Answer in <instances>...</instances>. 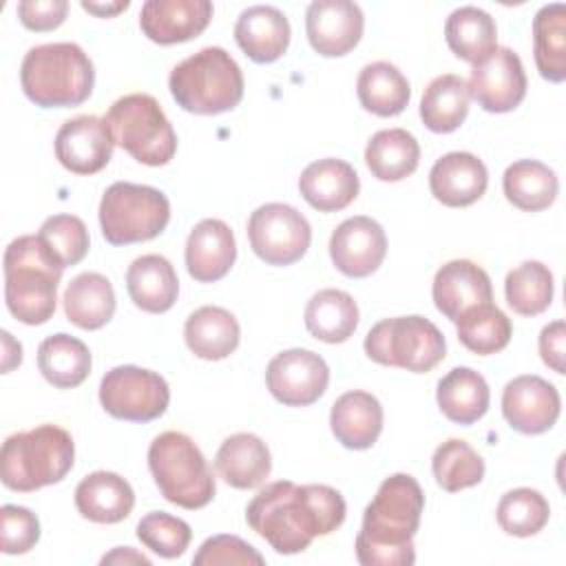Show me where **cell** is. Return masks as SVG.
<instances>
[{
	"instance_id": "34",
	"label": "cell",
	"mask_w": 566,
	"mask_h": 566,
	"mask_svg": "<svg viewBox=\"0 0 566 566\" xmlns=\"http://www.w3.org/2000/svg\"><path fill=\"white\" fill-rule=\"evenodd\" d=\"M305 327L323 343H345L358 327V305L343 290H318L305 305Z\"/></svg>"
},
{
	"instance_id": "19",
	"label": "cell",
	"mask_w": 566,
	"mask_h": 566,
	"mask_svg": "<svg viewBox=\"0 0 566 566\" xmlns=\"http://www.w3.org/2000/svg\"><path fill=\"white\" fill-rule=\"evenodd\" d=\"M210 18V0H146L139 11V27L150 42L179 44L201 35Z\"/></svg>"
},
{
	"instance_id": "37",
	"label": "cell",
	"mask_w": 566,
	"mask_h": 566,
	"mask_svg": "<svg viewBox=\"0 0 566 566\" xmlns=\"http://www.w3.org/2000/svg\"><path fill=\"white\" fill-rule=\"evenodd\" d=\"M502 188L506 201L515 208L524 212H539L555 201L559 181L555 170L546 164L537 159H520L504 170Z\"/></svg>"
},
{
	"instance_id": "29",
	"label": "cell",
	"mask_w": 566,
	"mask_h": 566,
	"mask_svg": "<svg viewBox=\"0 0 566 566\" xmlns=\"http://www.w3.org/2000/svg\"><path fill=\"white\" fill-rule=\"evenodd\" d=\"M184 338L197 358L223 360L239 347L241 329L226 307L203 305L186 318Z\"/></svg>"
},
{
	"instance_id": "30",
	"label": "cell",
	"mask_w": 566,
	"mask_h": 566,
	"mask_svg": "<svg viewBox=\"0 0 566 566\" xmlns=\"http://www.w3.org/2000/svg\"><path fill=\"white\" fill-rule=\"evenodd\" d=\"M440 411L455 424L478 422L491 402V391L484 376L471 367H453L440 378L436 389Z\"/></svg>"
},
{
	"instance_id": "45",
	"label": "cell",
	"mask_w": 566,
	"mask_h": 566,
	"mask_svg": "<svg viewBox=\"0 0 566 566\" xmlns=\"http://www.w3.org/2000/svg\"><path fill=\"white\" fill-rule=\"evenodd\" d=\"M137 539L164 559H175L186 553L192 539L188 522L164 511H153L144 515L137 524Z\"/></svg>"
},
{
	"instance_id": "26",
	"label": "cell",
	"mask_w": 566,
	"mask_h": 566,
	"mask_svg": "<svg viewBox=\"0 0 566 566\" xmlns=\"http://www.w3.org/2000/svg\"><path fill=\"white\" fill-rule=\"evenodd\" d=\"M135 506L133 486L113 471H93L75 486V509L97 524H117Z\"/></svg>"
},
{
	"instance_id": "44",
	"label": "cell",
	"mask_w": 566,
	"mask_h": 566,
	"mask_svg": "<svg viewBox=\"0 0 566 566\" xmlns=\"http://www.w3.org/2000/svg\"><path fill=\"white\" fill-rule=\"evenodd\" d=\"M38 237L62 268L77 265L91 243L84 221L75 214H53L44 219Z\"/></svg>"
},
{
	"instance_id": "25",
	"label": "cell",
	"mask_w": 566,
	"mask_h": 566,
	"mask_svg": "<svg viewBox=\"0 0 566 566\" xmlns=\"http://www.w3.org/2000/svg\"><path fill=\"white\" fill-rule=\"evenodd\" d=\"M329 427L345 449H369L382 431V407L369 391H345L332 405Z\"/></svg>"
},
{
	"instance_id": "6",
	"label": "cell",
	"mask_w": 566,
	"mask_h": 566,
	"mask_svg": "<svg viewBox=\"0 0 566 566\" xmlns=\"http://www.w3.org/2000/svg\"><path fill=\"white\" fill-rule=\"evenodd\" d=\"M168 88L177 106L195 115H219L239 106L243 73L221 46H203L172 66Z\"/></svg>"
},
{
	"instance_id": "36",
	"label": "cell",
	"mask_w": 566,
	"mask_h": 566,
	"mask_svg": "<svg viewBox=\"0 0 566 566\" xmlns=\"http://www.w3.org/2000/svg\"><path fill=\"white\" fill-rule=\"evenodd\" d=\"M420 161L418 139L405 128H385L371 135L365 148V164L380 181L409 177Z\"/></svg>"
},
{
	"instance_id": "16",
	"label": "cell",
	"mask_w": 566,
	"mask_h": 566,
	"mask_svg": "<svg viewBox=\"0 0 566 566\" xmlns=\"http://www.w3.org/2000/svg\"><path fill=\"white\" fill-rule=\"evenodd\" d=\"M385 230L376 219L365 214L345 219L329 237L332 263L349 279H365L374 274L385 261Z\"/></svg>"
},
{
	"instance_id": "8",
	"label": "cell",
	"mask_w": 566,
	"mask_h": 566,
	"mask_svg": "<svg viewBox=\"0 0 566 566\" xmlns=\"http://www.w3.org/2000/svg\"><path fill=\"white\" fill-rule=\"evenodd\" d=\"M104 122L113 142L144 166H166L177 153L172 124L148 93H128L115 99Z\"/></svg>"
},
{
	"instance_id": "15",
	"label": "cell",
	"mask_w": 566,
	"mask_h": 566,
	"mask_svg": "<svg viewBox=\"0 0 566 566\" xmlns=\"http://www.w3.org/2000/svg\"><path fill=\"white\" fill-rule=\"evenodd\" d=\"M562 411V398L553 382L535 374L515 376L504 385L502 413L506 422L524 433L537 436L548 431Z\"/></svg>"
},
{
	"instance_id": "49",
	"label": "cell",
	"mask_w": 566,
	"mask_h": 566,
	"mask_svg": "<svg viewBox=\"0 0 566 566\" xmlns=\"http://www.w3.org/2000/svg\"><path fill=\"white\" fill-rule=\"evenodd\" d=\"M539 356L544 360V365H548L555 374H564L566 371V325L562 318L548 323L542 332H539Z\"/></svg>"
},
{
	"instance_id": "39",
	"label": "cell",
	"mask_w": 566,
	"mask_h": 566,
	"mask_svg": "<svg viewBox=\"0 0 566 566\" xmlns=\"http://www.w3.org/2000/svg\"><path fill=\"white\" fill-rule=\"evenodd\" d=\"M533 53L537 71L548 82L566 80V7L544 4L533 18Z\"/></svg>"
},
{
	"instance_id": "51",
	"label": "cell",
	"mask_w": 566,
	"mask_h": 566,
	"mask_svg": "<svg viewBox=\"0 0 566 566\" xmlns=\"http://www.w3.org/2000/svg\"><path fill=\"white\" fill-rule=\"evenodd\" d=\"M82 9L88 11V13H95L99 18H111V15H117L119 11L128 9V0H122V2H82Z\"/></svg>"
},
{
	"instance_id": "28",
	"label": "cell",
	"mask_w": 566,
	"mask_h": 566,
	"mask_svg": "<svg viewBox=\"0 0 566 566\" xmlns=\"http://www.w3.org/2000/svg\"><path fill=\"white\" fill-rule=\"evenodd\" d=\"M126 290L139 310L148 314H164L177 301L179 279L166 256L142 254L126 270Z\"/></svg>"
},
{
	"instance_id": "2",
	"label": "cell",
	"mask_w": 566,
	"mask_h": 566,
	"mask_svg": "<svg viewBox=\"0 0 566 566\" xmlns=\"http://www.w3.org/2000/svg\"><path fill=\"white\" fill-rule=\"evenodd\" d=\"M424 493L409 473L385 478L365 506L356 535V559L363 566H411L416 562L413 535L420 526Z\"/></svg>"
},
{
	"instance_id": "46",
	"label": "cell",
	"mask_w": 566,
	"mask_h": 566,
	"mask_svg": "<svg viewBox=\"0 0 566 566\" xmlns=\"http://www.w3.org/2000/svg\"><path fill=\"white\" fill-rule=\"evenodd\" d=\"M40 539V522L27 506L4 504L0 509V551L4 555H24Z\"/></svg>"
},
{
	"instance_id": "21",
	"label": "cell",
	"mask_w": 566,
	"mask_h": 566,
	"mask_svg": "<svg viewBox=\"0 0 566 566\" xmlns=\"http://www.w3.org/2000/svg\"><path fill=\"white\" fill-rule=\"evenodd\" d=\"M433 303L449 321H458L469 307L493 301L489 274L469 259L444 263L433 276Z\"/></svg>"
},
{
	"instance_id": "3",
	"label": "cell",
	"mask_w": 566,
	"mask_h": 566,
	"mask_svg": "<svg viewBox=\"0 0 566 566\" xmlns=\"http://www.w3.org/2000/svg\"><path fill=\"white\" fill-rule=\"evenodd\" d=\"M4 303L24 325H44L57 305L62 265L46 250L38 234L13 239L2 256Z\"/></svg>"
},
{
	"instance_id": "11",
	"label": "cell",
	"mask_w": 566,
	"mask_h": 566,
	"mask_svg": "<svg viewBox=\"0 0 566 566\" xmlns=\"http://www.w3.org/2000/svg\"><path fill=\"white\" fill-rule=\"evenodd\" d=\"M99 402L104 411L117 420L150 422L168 409L170 389L157 371L137 365H119L104 374Z\"/></svg>"
},
{
	"instance_id": "9",
	"label": "cell",
	"mask_w": 566,
	"mask_h": 566,
	"mask_svg": "<svg viewBox=\"0 0 566 566\" xmlns=\"http://www.w3.org/2000/svg\"><path fill=\"white\" fill-rule=\"evenodd\" d=\"M99 228L111 245H130L159 237L170 219L168 197L144 184L115 181L99 201Z\"/></svg>"
},
{
	"instance_id": "23",
	"label": "cell",
	"mask_w": 566,
	"mask_h": 566,
	"mask_svg": "<svg viewBox=\"0 0 566 566\" xmlns=\"http://www.w3.org/2000/svg\"><path fill=\"white\" fill-rule=\"evenodd\" d=\"M360 190V179L352 164L325 157L305 166L298 177L301 197L318 212H338L347 208Z\"/></svg>"
},
{
	"instance_id": "12",
	"label": "cell",
	"mask_w": 566,
	"mask_h": 566,
	"mask_svg": "<svg viewBox=\"0 0 566 566\" xmlns=\"http://www.w3.org/2000/svg\"><path fill=\"white\" fill-rule=\"evenodd\" d=\"M248 239L254 254L268 265H292L312 243L310 221L287 203H263L248 219Z\"/></svg>"
},
{
	"instance_id": "47",
	"label": "cell",
	"mask_w": 566,
	"mask_h": 566,
	"mask_svg": "<svg viewBox=\"0 0 566 566\" xmlns=\"http://www.w3.org/2000/svg\"><path fill=\"white\" fill-rule=\"evenodd\" d=\"M195 566H219V564H241V566H263V555L237 535H212L208 537L192 557Z\"/></svg>"
},
{
	"instance_id": "22",
	"label": "cell",
	"mask_w": 566,
	"mask_h": 566,
	"mask_svg": "<svg viewBox=\"0 0 566 566\" xmlns=\"http://www.w3.org/2000/svg\"><path fill=\"white\" fill-rule=\"evenodd\" d=\"M186 268L199 283L223 279L237 259V241L230 226L221 219L199 221L186 241Z\"/></svg>"
},
{
	"instance_id": "40",
	"label": "cell",
	"mask_w": 566,
	"mask_h": 566,
	"mask_svg": "<svg viewBox=\"0 0 566 566\" xmlns=\"http://www.w3.org/2000/svg\"><path fill=\"white\" fill-rule=\"evenodd\" d=\"M458 340L478 356L502 352L513 334L511 318L491 301L469 307L455 321Z\"/></svg>"
},
{
	"instance_id": "31",
	"label": "cell",
	"mask_w": 566,
	"mask_h": 566,
	"mask_svg": "<svg viewBox=\"0 0 566 566\" xmlns=\"http://www.w3.org/2000/svg\"><path fill=\"white\" fill-rule=\"evenodd\" d=\"M64 314L80 329H99L115 314V290L99 272L77 274L64 290Z\"/></svg>"
},
{
	"instance_id": "5",
	"label": "cell",
	"mask_w": 566,
	"mask_h": 566,
	"mask_svg": "<svg viewBox=\"0 0 566 566\" xmlns=\"http://www.w3.org/2000/svg\"><path fill=\"white\" fill-rule=\"evenodd\" d=\"M75 442L57 424H40L11 433L0 451L2 484L18 493H31L57 484L73 469Z\"/></svg>"
},
{
	"instance_id": "27",
	"label": "cell",
	"mask_w": 566,
	"mask_h": 566,
	"mask_svg": "<svg viewBox=\"0 0 566 566\" xmlns=\"http://www.w3.org/2000/svg\"><path fill=\"white\" fill-rule=\"evenodd\" d=\"M219 478L234 489H254L263 484L272 471L268 444L248 431L228 436L214 458Z\"/></svg>"
},
{
	"instance_id": "42",
	"label": "cell",
	"mask_w": 566,
	"mask_h": 566,
	"mask_svg": "<svg viewBox=\"0 0 566 566\" xmlns=\"http://www.w3.org/2000/svg\"><path fill=\"white\" fill-rule=\"evenodd\" d=\"M431 471L440 489L458 493L482 482L484 460L469 442L460 438H449L433 451Z\"/></svg>"
},
{
	"instance_id": "17",
	"label": "cell",
	"mask_w": 566,
	"mask_h": 566,
	"mask_svg": "<svg viewBox=\"0 0 566 566\" xmlns=\"http://www.w3.org/2000/svg\"><path fill=\"white\" fill-rule=\"evenodd\" d=\"M365 15L352 0H314L305 11V33L323 57L347 55L363 38Z\"/></svg>"
},
{
	"instance_id": "32",
	"label": "cell",
	"mask_w": 566,
	"mask_h": 566,
	"mask_svg": "<svg viewBox=\"0 0 566 566\" xmlns=\"http://www.w3.org/2000/svg\"><path fill=\"white\" fill-rule=\"evenodd\" d=\"M356 95L365 111L378 117H394L407 108L411 88L398 66L378 60L360 69L356 80Z\"/></svg>"
},
{
	"instance_id": "48",
	"label": "cell",
	"mask_w": 566,
	"mask_h": 566,
	"mask_svg": "<svg viewBox=\"0 0 566 566\" xmlns=\"http://www.w3.org/2000/svg\"><path fill=\"white\" fill-rule=\"evenodd\" d=\"M69 11L66 0H22L15 7L20 22L31 31L57 29Z\"/></svg>"
},
{
	"instance_id": "43",
	"label": "cell",
	"mask_w": 566,
	"mask_h": 566,
	"mask_svg": "<svg viewBox=\"0 0 566 566\" xmlns=\"http://www.w3.org/2000/svg\"><path fill=\"white\" fill-rule=\"evenodd\" d=\"M495 517L500 528L506 535L531 537L546 526L551 517V506H548V500L537 489L520 486V489L506 491L500 497Z\"/></svg>"
},
{
	"instance_id": "24",
	"label": "cell",
	"mask_w": 566,
	"mask_h": 566,
	"mask_svg": "<svg viewBox=\"0 0 566 566\" xmlns=\"http://www.w3.org/2000/svg\"><path fill=\"white\" fill-rule=\"evenodd\" d=\"M234 40L252 62L270 64L287 51L290 22L285 13L272 4H252L239 13Z\"/></svg>"
},
{
	"instance_id": "14",
	"label": "cell",
	"mask_w": 566,
	"mask_h": 566,
	"mask_svg": "<svg viewBox=\"0 0 566 566\" xmlns=\"http://www.w3.org/2000/svg\"><path fill=\"white\" fill-rule=\"evenodd\" d=\"M469 95L486 113H509L526 95V73L520 55L509 46H497L482 62L473 64L469 75Z\"/></svg>"
},
{
	"instance_id": "20",
	"label": "cell",
	"mask_w": 566,
	"mask_h": 566,
	"mask_svg": "<svg viewBox=\"0 0 566 566\" xmlns=\"http://www.w3.org/2000/svg\"><path fill=\"white\" fill-rule=\"evenodd\" d=\"M486 166L473 153H447L429 170L431 195L449 208H464L475 203L486 192Z\"/></svg>"
},
{
	"instance_id": "35",
	"label": "cell",
	"mask_w": 566,
	"mask_h": 566,
	"mask_svg": "<svg viewBox=\"0 0 566 566\" xmlns=\"http://www.w3.org/2000/svg\"><path fill=\"white\" fill-rule=\"evenodd\" d=\"M38 369L53 387L73 389L91 374V352L80 338L60 332L40 343Z\"/></svg>"
},
{
	"instance_id": "10",
	"label": "cell",
	"mask_w": 566,
	"mask_h": 566,
	"mask_svg": "<svg viewBox=\"0 0 566 566\" xmlns=\"http://www.w3.org/2000/svg\"><path fill=\"white\" fill-rule=\"evenodd\" d=\"M447 352L442 332L424 316H394L378 321L365 336V354L385 367L413 374L431 371Z\"/></svg>"
},
{
	"instance_id": "38",
	"label": "cell",
	"mask_w": 566,
	"mask_h": 566,
	"mask_svg": "<svg viewBox=\"0 0 566 566\" xmlns=\"http://www.w3.org/2000/svg\"><path fill=\"white\" fill-rule=\"evenodd\" d=\"M444 40L460 60L478 64L497 49V27L484 9L460 7L444 22Z\"/></svg>"
},
{
	"instance_id": "18",
	"label": "cell",
	"mask_w": 566,
	"mask_h": 566,
	"mask_svg": "<svg viewBox=\"0 0 566 566\" xmlns=\"http://www.w3.org/2000/svg\"><path fill=\"white\" fill-rule=\"evenodd\" d=\"M55 157L75 175H95L113 157V135L97 115H77L66 119L55 133Z\"/></svg>"
},
{
	"instance_id": "33",
	"label": "cell",
	"mask_w": 566,
	"mask_h": 566,
	"mask_svg": "<svg viewBox=\"0 0 566 566\" xmlns=\"http://www.w3.org/2000/svg\"><path fill=\"white\" fill-rule=\"evenodd\" d=\"M469 86L455 73L433 77L420 99V119L431 133H453L469 115Z\"/></svg>"
},
{
	"instance_id": "13",
	"label": "cell",
	"mask_w": 566,
	"mask_h": 566,
	"mask_svg": "<svg viewBox=\"0 0 566 566\" xmlns=\"http://www.w3.org/2000/svg\"><path fill=\"white\" fill-rule=\"evenodd\" d=\"M329 382V367L312 349H285L276 354L265 369L270 394L285 407H307L316 402Z\"/></svg>"
},
{
	"instance_id": "4",
	"label": "cell",
	"mask_w": 566,
	"mask_h": 566,
	"mask_svg": "<svg viewBox=\"0 0 566 566\" xmlns=\"http://www.w3.org/2000/svg\"><path fill=\"white\" fill-rule=\"evenodd\" d=\"M24 95L42 108H69L88 99L95 69L75 42L38 44L27 51L20 66Z\"/></svg>"
},
{
	"instance_id": "50",
	"label": "cell",
	"mask_w": 566,
	"mask_h": 566,
	"mask_svg": "<svg viewBox=\"0 0 566 566\" xmlns=\"http://www.w3.org/2000/svg\"><path fill=\"white\" fill-rule=\"evenodd\" d=\"M102 564H144V566H150V559L142 553H137L135 548L130 546H117L113 548L108 555L102 557Z\"/></svg>"
},
{
	"instance_id": "7",
	"label": "cell",
	"mask_w": 566,
	"mask_h": 566,
	"mask_svg": "<svg viewBox=\"0 0 566 566\" xmlns=\"http://www.w3.org/2000/svg\"><path fill=\"white\" fill-rule=\"evenodd\" d=\"M148 469L159 493L181 509H203L217 493L212 469L201 449L181 431H164L150 442Z\"/></svg>"
},
{
	"instance_id": "1",
	"label": "cell",
	"mask_w": 566,
	"mask_h": 566,
	"mask_svg": "<svg viewBox=\"0 0 566 566\" xmlns=\"http://www.w3.org/2000/svg\"><path fill=\"white\" fill-rule=\"evenodd\" d=\"M343 495L327 484L279 480L261 489L245 506L248 526L276 553H303L314 537L329 535L345 520Z\"/></svg>"
},
{
	"instance_id": "41",
	"label": "cell",
	"mask_w": 566,
	"mask_h": 566,
	"mask_svg": "<svg viewBox=\"0 0 566 566\" xmlns=\"http://www.w3.org/2000/svg\"><path fill=\"white\" fill-rule=\"evenodd\" d=\"M553 292V272L542 261H524L504 279L506 303L520 316H537L546 312Z\"/></svg>"
}]
</instances>
